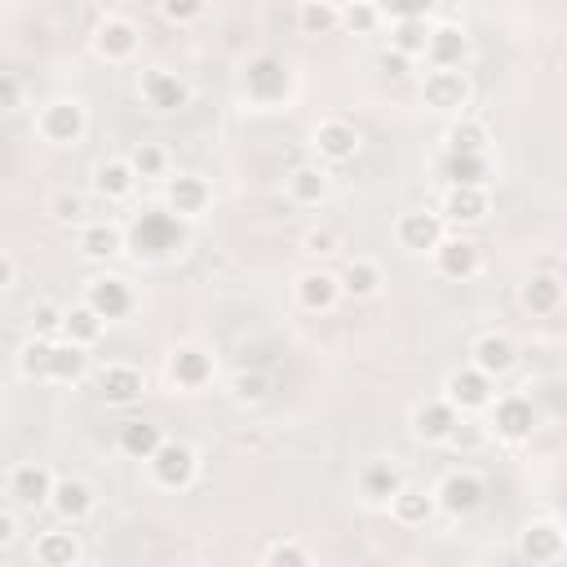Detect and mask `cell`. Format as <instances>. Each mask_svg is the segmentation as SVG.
Here are the masks:
<instances>
[{
	"label": "cell",
	"instance_id": "6da1fadb",
	"mask_svg": "<svg viewBox=\"0 0 567 567\" xmlns=\"http://www.w3.org/2000/svg\"><path fill=\"white\" fill-rule=\"evenodd\" d=\"M18 372L27 381H49V385H71L89 372V350L71 346L66 337H31L18 350Z\"/></svg>",
	"mask_w": 567,
	"mask_h": 567
},
{
	"label": "cell",
	"instance_id": "7a4b0ae2",
	"mask_svg": "<svg viewBox=\"0 0 567 567\" xmlns=\"http://www.w3.org/2000/svg\"><path fill=\"white\" fill-rule=\"evenodd\" d=\"M239 93L252 102V106H279L288 93H292V71L284 58L275 53H252L244 66H239Z\"/></svg>",
	"mask_w": 567,
	"mask_h": 567
},
{
	"label": "cell",
	"instance_id": "3957f363",
	"mask_svg": "<svg viewBox=\"0 0 567 567\" xmlns=\"http://www.w3.org/2000/svg\"><path fill=\"white\" fill-rule=\"evenodd\" d=\"M146 474H151V483L159 492H186L195 483V474H199V452L190 443L164 434L159 447L146 456Z\"/></svg>",
	"mask_w": 567,
	"mask_h": 567
},
{
	"label": "cell",
	"instance_id": "277c9868",
	"mask_svg": "<svg viewBox=\"0 0 567 567\" xmlns=\"http://www.w3.org/2000/svg\"><path fill=\"white\" fill-rule=\"evenodd\" d=\"M478 416H487L483 430L496 434V439H505V443H523V439H532V430H536V421H540L532 394H518V390H509V394H492V403H487Z\"/></svg>",
	"mask_w": 567,
	"mask_h": 567
},
{
	"label": "cell",
	"instance_id": "5b68a950",
	"mask_svg": "<svg viewBox=\"0 0 567 567\" xmlns=\"http://www.w3.org/2000/svg\"><path fill=\"white\" fill-rule=\"evenodd\" d=\"M35 133H40V142H49V146H80L84 133H89V111H84V102H75V97H49V102L35 111Z\"/></svg>",
	"mask_w": 567,
	"mask_h": 567
},
{
	"label": "cell",
	"instance_id": "8992f818",
	"mask_svg": "<svg viewBox=\"0 0 567 567\" xmlns=\"http://www.w3.org/2000/svg\"><path fill=\"white\" fill-rule=\"evenodd\" d=\"M474 89H470V75L465 66H425L421 71V102L439 115H461L470 106Z\"/></svg>",
	"mask_w": 567,
	"mask_h": 567
},
{
	"label": "cell",
	"instance_id": "52a82bcc",
	"mask_svg": "<svg viewBox=\"0 0 567 567\" xmlns=\"http://www.w3.org/2000/svg\"><path fill=\"white\" fill-rule=\"evenodd\" d=\"M164 372H168V381H173L177 390H186V394H199V390H208V385H213V377H217V363H213V354H208L204 346H195V341H182V346H173V350H168V363H164Z\"/></svg>",
	"mask_w": 567,
	"mask_h": 567
},
{
	"label": "cell",
	"instance_id": "ba28073f",
	"mask_svg": "<svg viewBox=\"0 0 567 567\" xmlns=\"http://www.w3.org/2000/svg\"><path fill=\"white\" fill-rule=\"evenodd\" d=\"M133 239H137V252H146V257H168V252H182L186 230H182V217H173L168 208H151V213L137 217Z\"/></svg>",
	"mask_w": 567,
	"mask_h": 567
},
{
	"label": "cell",
	"instance_id": "9c48e42d",
	"mask_svg": "<svg viewBox=\"0 0 567 567\" xmlns=\"http://www.w3.org/2000/svg\"><path fill=\"white\" fill-rule=\"evenodd\" d=\"M84 306L97 310L106 323H120V319H128L137 310V292H133V284L124 275H93L84 284Z\"/></svg>",
	"mask_w": 567,
	"mask_h": 567
},
{
	"label": "cell",
	"instance_id": "30bf717a",
	"mask_svg": "<svg viewBox=\"0 0 567 567\" xmlns=\"http://www.w3.org/2000/svg\"><path fill=\"white\" fill-rule=\"evenodd\" d=\"M492 394H496V381H492L487 372H478L474 363H465V368H456V372L443 377V399H447L461 416H478V412L492 403Z\"/></svg>",
	"mask_w": 567,
	"mask_h": 567
},
{
	"label": "cell",
	"instance_id": "8fae6325",
	"mask_svg": "<svg viewBox=\"0 0 567 567\" xmlns=\"http://www.w3.org/2000/svg\"><path fill=\"white\" fill-rule=\"evenodd\" d=\"M137 97H142L151 111L168 115V111L190 106V84H186L177 71H168V66H146V71L137 75Z\"/></svg>",
	"mask_w": 567,
	"mask_h": 567
},
{
	"label": "cell",
	"instance_id": "7c38bea8",
	"mask_svg": "<svg viewBox=\"0 0 567 567\" xmlns=\"http://www.w3.org/2000/svg\"><path fill=\"white\" fill-rule=\"evenodd\" d=\"M518 558H527L536 567L563 563L567 558V532H563V523L558 518H532L518 532Z\"/></svg>",
	"mask_w": 567,
	"mask_h": 567
},
{
	"label": "cell",
	"instance_id": "4fadbf2b",
	"mask_svg": "<svg viewBox=\"0 0 567 567\" xmlns=\"http://www.w3.org/2000/svg\"><path fill=\"white\" fill-rule=\"evenodd\" d=\"M137 44H142V31H137L133 18H124V13L97 18V27H93V53L102 62H128L137 53Z\"/></svg>",
	"mask_w": 567,
	"mask_h": 567
},
{
	"label": "cell",
	"instance_id": "5bb4252c",
	"mask_svg": "<svg viewBox=\"0 0 567 567\" xmlns=\"http://www.w3.org/2000/svg\"><path fill=\"white\" fill-rule=\"evenodd\" d=\"M434 173L443 186H492L496 164L487 151H443Z\"/></svg>",
	"mask_w": 567,
	"mask_h": 567
},
{
	"label": "cell",
	"instance_id": "9a60e30c",
	"mask_svg": "<svg viewBox=\"0 0 567 567\" xmlns=\"http://www.w3.org/2000/svg\"><path fill=\"white\" fill-rule=\"evenodd\" d=\"M208 204H213V186L199 173H173V177H164V208L173 217H182V221L204 217Z\"/></svg>",
	"mask_w": 567,
	"mask_h": 567
},
{
	"label": "cell",
	"instance_id": "2e32d148",
	"mask_svg": "<svg viewBox=\"0 0 567 567\" xmlns=\"http://www.w3.org/2000/svg\"><path fill=\"white\" fill-rule=\"evenodd\" d=\"M483 496H487V487H483V478H478L474 470H452V474H443V483L434 487V505H439L443 514H452V518L474 514V509L483 505Z\"/></svg>",
	"mask_w": 567,
	"mask_h": 567
},
{
	"label": "cell",
	"instance_id": "e0dca14e",
	"mask_svg": "<svg viewBox=\"0 0 567 567\" xmlns=\"http://www.w3.org/2000/svg\"><path fill=\"white\" fill-rule=\"evenodd\" d=\"M53 470L49 465H40V461H22V465H13L9 470V483H4V492L13 496V505H22V509H49V492H53Z\"/></svg>",
	"mask_w": 567,
	"mask_h": 567
},
{
	"label": "cell",
	"instance_id": "ac0fdd59",
	"mask_svg": "<svg viewBox=\"0 0 567 567\" xmlns=\"http://www.w3.org/2000/svg\"><path fill=\"white\" fill-rule=\"evenodd\" d=\"M487 213H492L487 186H443V199H439L443 226H478Z\"/></svg>",
	"mask_w": 567,
	"mask_h": 567
},
{
	"label": "cell",
	"instance_id": "d6986e66",
	"mask_svg": "<svg viewBox=\"0 0 567 567\" xmlns=\"http://www.w3.org/2000/svg\"><path fill=\"white\" fill-rule=\"evenodd\" d=\"M430 257H434V270H439L443 279H456V284H465V279H474V275L483 270L478 244H474V239H461V235H443Z\"/></svg>",
	"mask_w": 567,
	"mask_h": 567
},
{
	"label": "cell",
	"instance_id": "ffe728a7",
	"mask_svg": "<svg viewBox=\"0 0 567 567\" xmlns=\"http://www.w3.org/2000/svg\"><path fill=\"white\" fill-rule=\"evenodd\" d=\"M315 155H319V164H346V159H354L359 155V146H363V137H359V128L350 124V120H319L315 124Z\"/></svg>",
	"mask_w": 567,
	"mask_h": 567
},
{
	"label": "cell",
	"instance_id": "44dd1931",
	"mask_svg": "<svg viewBox=\"0 0 567 567\" xmlns=\"http://www.w3.org/2000/svg\"><path fill=\"white\" fill-rule=\"evenodd\" d=\"M443 235H447V226H443V217L430 213V208L403 213V217L394 221V239H399V248H408V252H434V244H439Z\"/></svg>",
	"mask_w": 567,
	"mask_h": 567
},
{
	"label": "cell",
	"instance_id": "7402d4cb",
	"mask_svg": "<svg viewBox=\"0 0 567 567\" xmlns=\"http://www.w3.org/2000/svg\"><path fill=\"white\" fill-rule=\"evenodd\" d=\"M292 297H297V306H301V310L323 315V310H332V306L341 301V284H337V275H332V270L310 266V270H301V275H297Z\"/></svg>",
	"mask_w": 567,
	"mask_h": 567
},
{
	"label": "cell",
	"instance_id": "603a6c76",
	"mask_svg": "<svg viewBox=\"0 0 567 567\" xmlns=\"http://www.w3.org/2000/svg\"><path fill=\"white\" fill-rule=\"evenodd\" d=\"M470 58V40L456 22H430V40H425V53L421 62L425 66H465Z\"/></svg>",
	"mask_w": 567,
	"mask_h": 567
},
{
	"label": "cell",
	"instance_id": "cb8c5ba5",
	"mask_svg": "<svg viewBox=\"0 0 567 567\" xmlns=\"http://www.w3.org/2000/svg\"><path fill=\"white\" fill-rule=\"evenodd\" d=\"M470 363H474L478 372H487L492 381H501V377L514 372V363H518V346H514L505 332H483V337L470 346Z\"/></svg>",
	"mask_w": 567,
	"mask_h": 567
},
{
	"label": "cell",
	"instance_id": "d4e9b609",
	"mask_svg": "<svg viewBox=\"0 0 567 567\" xmlns=\"http://www.w3.org/2000/svg\"><path fill=\"white\" fill-rule=\"evenodd\" d=\"M97 390H102L106 403L128 408L146 394V377H142L137 363H106V368H97Z\"/></svg>",
	"mask_w": 567,
	"mask_h": 567
},
{
	"label": "cell",
	"instance_id": "484cf974",
	"mask_svg": "<svg viewBox=\"0 0 567 567\" xmlns=\"http://www.w3.org/2000/svg\"><path fill=\"white\" fill-rule=\"evenodd\" d=\"M49 509L66 523V527H75V523H84L89 514H93V487L84 483V478H53V492H49Z\"/></svg>",
	"mask_w": 567,
	"mask_h": 567
},
{
	"label": "cell",
	"instance_id": "4316f807",
	"mask_svg": "<svg viewBox=\"0 0 567 567\" xmlns=\"http://www.w3.org/2000/svg\"><path fill=\"white\" fill-rule=\"evenodd\" d=\"M385 509H390V518L399 523V527H425L430 518H434V492L430 487H416V483H399V492L385 501Z\"/></svg>",
	"mask_w": 567,
	"mask_h": 567
},
{
	"label": "cell",
	"instance_id": "83f0119b",
	"mask_svg": "<svg viewBox=\"0 0 567 567\" xmlns=\"http://www.w3.org/2000/svg\"><path fill=\"white\" fill-rule=\"evenodd\" d=\"M456 421H461V412H456L443 394L412 408V434H416L421 443H447V434H452Z\"/></svg>",
	"mask_w": 567,
	"mask_h": 567
},
{
	"label": "cell",
	"instance_id": "f1b7e54d",
	"mask_svg": "<svg viewBox=\"0 0 567 567\" xmlns=\"http://www.w3.org/2000/svg\"><path fill=\"white\" fill-rule=\"evenodd\" d=\"M284 190H288V199L292 204H301V208H315V204H323L328 199V190H332V177H328V164H297L288 177H284Z\"/></svg>",
	"mask_w": 567,
	"mask_h": 567
},
{
	"label": "cell",
	"instance_id": "f546056e",
	"mask_svg": "<svg viewBox=\"0 0 567 567\" xmlns=\"http://www.w3.org/2000/svg\"><path fill=\"white\" fill-rule=\"evenodd\" d=\"M75 248H80V257H89V261H111V257L124 252V230H120L115 221H80Z\"/></svg>",
	"mask_w": 567,
	"mask_h": 567
},
{
	"label": "cell",
	"instance_id": "4dcf8cb0",
	"mask_svg": "<svg viewBox=\"0 0 567 567\" xmlns=\"http://www.w3.org/2000/svg\"><path fill=\"white\" fill-rule=\"evenodd\" d=\"M399 483H403V470L394 461H385V456H372V461L359 465V496L368 505H385L399 492Z\"/></svg>",
	"mask_w": 567,
	"mask_h": 567
},
{
	"label": "cell",
	"instance_id": "1f68e13d",
	"mask_svg": "<svg viewBox=\"0 0 567 567\" xmlns=\"http://www.w3.org/2000/svg\"><path fill=\"white\" fill-rule=\"evenodd\" d=\"M337 284H341V297L368 301V297H377V292H381L385 275H381V261H372V257H350V261H346V270L337 275Z\"/></svg>",
	"mask_w": 567,
	"mask_h": 567
},
{
	"label": "cell",
	"instance_id": "d6a6232c",
	"mask_svg": "<svg viewBox=\"0 0 567 567\" xmlns=\"http://www.w3.org/2000/svg\"><path fill=\"white\" fill-rule=\"evenodd\" d=\"M31 558L44 567H75L84 558V545L75 532H40L31 545Z\"/></svg>",
	"mask_w": 567,
	"mask_h": 567
},
{
	"label": "cell",
	"instance_id": "836d02e7",
	"mask_svg": "<svg viewBox=\"0 0 567 567\" xmlns=\"http://www.w3.org/2000/svg\"><path fill=\"white\" fill-rule=\"evenodd\" d=\"M93 190H97L102 199L120 204V199H128V195L137 190V173L128 168L124 155H120V159H102V164H93Z\"/></svg>",
	"mask_w": 567,
	"mask_h": 567
},
{
	"label": "cell",
	"instance_id": "e575fe53",
	"mask_svg": "<svg viewBox=\"0 0 567 567\" xmlns=\"http://www.w3.org/2000/svg\"><path fill=\"white\" fill-rule=\"evenodd\" d=\"M102 332H106V319H102L97 310H89L84 301H75V306L62 310V332H58V337H66L71 346L93 350V346L102 341Z\"/></svg>",
	"mask_w": 567,
	"mask_h": 567
},
{
	"label": "cell",
	"instance_id": "d590c367",
	"mask_svg": "<svg viewBox=\"0 0 567 567\" xmlns=\"http://www.w3.org/2000/svg\"><path fill=\"white\" fill-rule=\"evenodd\" d=\"M487 146H492V128H487L478 115L461 111V115L447 120V128H443V151H487Z\"/></svg>",
	"mask_w": 567,
	"mask_h": 567
},
{
	"label": "cell",
	"instance_id": "8d00e7d4",
	"mask_svg": "<svg viewBox=\"0 0 567 567\" xmlns=\"http://www.w3.org/2000/svg\"><path fill=\"white\" fill-rule=\"evenodd\" d=\"M523 306L532 315H554L563 306V275L558 270H536L527 284H523Z\"/></svg>",
	"mask_w": 567,
	"mask_h": 567
},
{
	"label": "cell",
	"instance_id": "74e56055",
	"mask_svg": "<svg viewBox=\"0 0 567 567\" xmlns=\"http://www.w3.org/2000/svg\"><path fill=\"white\" fill-rule=\"evenodd\" d=\"M297 27H301V35H332V31H341V4L337 0H301Z\"/></svg>",
	"mask_w": 567,
	"mask_h": 567
},
{
	"label": "cell",
	"instance_id": "f35d334b",
	"mask_svg": "<svg viewBox=\"0 0 567 567\" xmlns=\"http://www.w3.org/2000/svg\"><path fill=\"white\" fill-rule=\"evenodd\" d=\"M425 40H430V18H399V22H390V49L394 53L421 62Z\"/></svg>",
	"mask_w": 567,
	"mask_h": 567
},
{
	"label": "cell",
	"instance_id": "ab89813d",
	"mask_svg": "<svg viewBox=\"0 0 567 567\" xmlns=\"http://www.w3.org/2000/svg\"><path fill=\"white\" fill-rule=\"evenodd\" d=\"M159 439H164L159 425H151V421H124L115 447H120L124 456H133V461H146V456L159 447Z\"/></svg>",
	"mask_w": 567,
	"mask_h": 567
},
{
	"label": "cell",
	"instance_id": "60d3db41",
	"mask_svg": "<svg viewBox=\"0 0 567 567\" xmlns=\"http://www.w3.org/2000/svg\"><path fill=\"white\" fill-rule=\"evenodd\" d=\"M124 159H128V168L137 173V182H159V177H168V151H164L159 142H137Z\"/></svg>",
	"mask_w": 567,
	"mask_h": 567
},
{
	"label": "cell",
	"instance_id": "b9f144b4",
	"mask_svg": "<svg viewBox=\"0 0 567 567\" xmlns=\"http://www.w3.org/2000/svg\"><path fill=\"white\" fill-rule=\"evenodd\" d=\"M337 4H341V31L350 35H372L377 27H385L377 0H337Z\"/></svg>",
	"mask_w": 567,
	"mask_h": 567
},
{
	"label": "cell",
	"instance_id": "7bdbcfd3",
	"mask_svg": "<svg viewBox=\"0 0 567 567\" xmlns=\"http://www.w3.org/2000/svg\"><path fill=\"white\" fill-rule=\"evenodd\" d=\"M84 213H89V204H84V195H75V190H58V195L49 199V217L62 221V226H80Z\"/></svg>",
	"mask_w": 567,
	"mask_h": 567
},
{
	"label": "cell",
	"instance_id": "ee69618b",
	"mask_svg": "<svg viewBox=\"0 0 567 567\" xmlns=\"http://www.w3.org/2000/svg\"><path fill=\"white\" fill-rule=\"evenodd\" d=\"M310 549L306 545H297V540H275L266 554H261V563L266 567H310Z\"/></svg>",
	"mask_w": 567,
	"mask_h": 567
},
{
	"label": "cell",
	"instance_id": "f6af8a7d",
	"mask_svg": "<svg viewBox=\"0 0 567 567\" xmlns=\"http://www.w3.org/2000/svg\"><path fill=\"white\" fill-rule=\"evenodd\" d=\"M483 439H487L483 421H474V416H461V421L452 425V434H447V447H456V452H474Z\"/></svg>",
	"mask_w": 567,
	"mask_h": 567
},
{
	"label": "cell",
	"instance_id": "bcb514c9",
	"mask_svg": "<svg viewBox=\"0 0 567 567\" xmlns=\"http://www.w3.org/2000/svg\"><path fill=\"white\" fill-rule=\"evenodd\" d=\"M381 18L385 22H399V18H430L434 0H377Z\"/></svg>",
	"mask_w": 567,
	"mask_h": 567
},
{
	"label": "cell",
	"instance_id": "7dc6e473",
	"mask_svg": "<svg viewBox=\"0 0 567 567\" xmlns=\"http://www.w3.org/2000/svg\"><path fill=\"white\" fill-rule=\"evenodd\" d=\"M266 390H270V381H266L261 372H239V377L230 381V394H235L239 403H261Z\"/></svg>",
	"mask_w": 567,
	"mask_h": 567
},
{
	"label": "cell",
	"instance_id": "c3c4849f",
	"mask_svg": "<svg viewBox=\"0 0 567 567\" xmlns=\"http://www.w3.org/2000/svg\"><path fill=\"white\" fill-rule=\"evenodd\" d=\"M204 9H208V0H159V13H164L168 22H177V27L199 22V18H204Z\"/></svg>",
	"mask_w": 567,
	"mask_h": 567
},
{
	"label": "cell",
	"instance_id": "681fc988",
	"mask_svg": "<svg viewBox=\"0 0 567 567\" xmlns=\"http://www.w3.org/2000/svg\"><path fill=\"white\" fill-rule=\"evenodd\" d=\"M31 332H35V337H58V332H62V306H53V301L35 306V310H31Z\"/></svg>",
	"mask_w": 567,
	"mask_h": 567
},
{
	"label": "cell",
	"instance_id": "f907efd6",
	"mask_svg": "<svg viewBox=\"0 0 567 567\" xmlns=\"http://www.w3.org/2000/svg\"><path fill=\"white\" fill-rule=\"evenodd\" d=\"M301 248H306L310 257H328V252H337V235H332V230H306V235H301Z\"/></svg>",
	"mask_w": 567,
	"mask_h": 567
},
{
	"label": "cell",
	"instance_id": "816d5d0a",
	"mask_svg": "<svg viewBox=\"0 0 567 567\" xmlns=\"http://www.w3.org/2000/svg\"><path fill=\"white\" fill-rule=\"evenodd\" d=\"M412 66H416V62H412V58H403V53H394V49H385V53H381V71H385V75H394V80L412 75Z\"/></svg>",
	"mask_w": 567,
	"mask_h": 567
},
{
	"label": "cell",
	"instance_id": "f5cc1de1",
	"mask_svg": "<svg viewBox=\"0 0 567 567\" xmlns=\"http://www.w3.org/2000/svg\"><path fill=\"white\" fill-rule=\"evenodd\" d=\"M18 102H22V84H18V75L0 71V111H13Z\"/></svg>",
	"mask_w": 567,
	"mask_h": 567
},
{
	"label": "cell",
	"instance_id": "db71d44e",
	"mask_svg": "<svg viewBox=\"0 0 567 567\" xmlns=\"http://www.w3.org/2000/svg\"><path fill=\"white\" fill-rule=\"evenodd\" d=\"M13 284H18V261L9 252H0V292L13 288Z\"/></svg>",
	"mask_w": 567,
	"mask_h": 567
},
{
	"label": "cell",
	"instance_id": "11a10c76",
	"mask_svg": "<svg viewBox=\"0 0 567 567\" xmlns=\"http://www.w3.org/2000/svg\"><path fill=\"white\" fill-rule=\"evenodd\" d=\"M13 540H18V518L9 509H0V549L13 545Z\"/></svg>",
	"mask_w": 567,
	"mask_h": 567
}]
</instances>
